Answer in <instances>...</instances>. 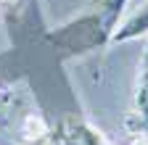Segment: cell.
<instances>
[{
  "mask_svg": "<svg viewBox=\"0 0 148 145\" xmlns=\"http://www.w3.org/2000/svg\"><path fill=\"white\" fill-rule=\"evenodd\" d=\"M124 5H127V0H95V5H90L85 16L61 27L58 32L48 34V40L53 45H58L64 53H71V56L108 45Z\"/></svg>",
  "mask_w": 148,
  "mask_h": 145,
  "instance_id": "6da1fadb",
  "label": "cell"
},
{
  "mask_svg": "<svg viewBox=\"0 0 148 145\" xmlns=\"http://www.w3.org/2000/svg\"><path fill=\"white\" fill-rule=\"evenodd\" d=\"M18 140L24 145H45L50 142V127L40 114H29L18 127Z\"/></svg>",
  "mask_w": 148,
  "mask_h": 145,
  "instance_id": "3957f363",
  "label": "cell"
},
{
  "mask_svg": "<svg viewBox=\"0 0 148 145\" xmlns=\"http://www.w3.org/2000/svg\"><path fill=\"white\" fill-rule=\"evenodd\" d=\"M145 34H148V0L135 13H130L122 24H116L108 45H122V42H130V40H140Z\"/></svg>",
  "mask_w": 148,
  "mask_h": 145,
  "instance_id": "7a4b0ae2",
  "label": "cell"
}]
</instances>
